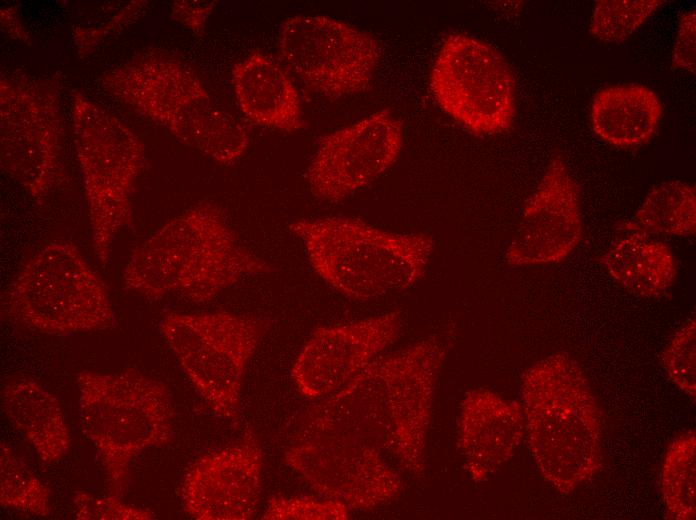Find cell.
<instances>
[{"instance_id": "obj_1", "label": "cell", "mask_w": 696, "mask_h": 520, "mask_svg": "<svg viewBox=\"0 0 696 520\" xmlns=\"http://www.w3.org/2000/svg\"><path fill=\"white\" fill-rule=\"evenodd\" d=\"M449 340L429 335L376 357L333 394L317 400L299 429L343 432L387 454L416 479L426 471L427 435Z\"/></svg>"}, {"instance_id": "obj_2", "label": "cell", "mask_w": 696, "mask_h": 520, "mask_svg": "<svg viewBox=\"0 0 696 520\" xmlns=\"http://www.w3.org/2000/svg\"><path fill=\"white\" fill-rule=\"evenodd\" d=\"M272 271L269 263L242 244L220 206L201 201L170 219L132 252L123 283L152 300L177 295L206 303L245 276Z\"/></svg>"}, {"instance_id": "obj_3", "label": "cell", "mask_w": 696, "mask_h": 520, "mask_svg": "<svg viewBox=\"0 0 696 520\" xmlns=\"http://www.w3.org/2000/svg\"><path fill=\"white\" fill-rule=\"evenodd\" d=\"M521 398L540 474L561 494L573 492L602 463L601 416L584 371L568 353H553L524 372Z\"/></svg>"}, {"instance_id": "obj_4", "label": "cell", "mask_w": 696, "mask_h": 520, "mask_svg": "<svg viewBox=\"0 0 696 520\" xmlns=\"http://www.w3.org/2000/svg\"><path fill=\"white\" fill-rule=\"evenodd\" d=\"M100 81L111 96L221 165L235 164L248 149L246 128L216 106L197 74L172 55L137 54Z\"/></svg>"}, {"instance_id": "obj_5", "label": "cell", "mask_w": 696, "mask_h": 520, "mask_svg": "<svg viewBox=\"0 0 696 520\" xmlns=\"http://www.w3.org/2000/svg\"><path fill=\"white\" fill-rule=\"evenodd\" d=\"M313 271L347 298L365 301L410 288L427 270L435 241L425 232L385 231L346 216L289 224Z\"/></svg>"}, {"instance_id": "obj_6", "label": "cell", "mask_w": 696, "mask_h": 520, "mask_svg": "<svg viewBox=\"0 0 696 520\" xmlns=\"http://www.w3.org/2000/svg\"><path fill=\"white\" fill-rule=\"evenodd\" d=\"M76 383L81 430L96 450L108 495L120 498L132 461L146 449L173 441L171 392L162 381L134 368L116 373L83 370Z\"/></svg>"}, {"instance_id": "obj_7", "label": "cell", "mask_w": 696, "mask_h": 520, "mask_svg": "<svg viewBox=\"0 0 696 520\" xmlns=\"http://www.w3.org/2000/svg\"><path fill=\"white\" fill-rule=\"evenodd\" d=\"M14 321L44 334L106 330L116 316L107 287L76 245L55 240L31 256L4 293Z\"/></svg>"}, {"instance_id": "obj_8", "label": "cell", "mask_w": 696, "mask_h": 520, "mask_svg": "<svg viewBox=\"0 0 696 520\" xmlns=\"http://www.w3.org/2000/svg\"><path fill=\"white\" fill-rule=\"evenodd\" d=\"M72 119L92 247L105 267L116 236L134 228L131 198L144 166L145 146L122 121L79 90L72 92Z\"/></svg>"}, {"instance_id": "obj_9", "label": "cell", "mask_w": 696, "mask_h": 520, "mask_svg": "<svg viewBox=\"0 0 696 520\" xmlns=\"http://www.w3.org/2000/svg\"><path fill=\"white\" fill-rule=\"evenodd\" d=\"M267 319L225 311L169 312L159 329L197 394L219 417L237 421L247 365Z\"/></svg>"}, {"instance_id": "obj_10", "label": "cell", "mask_w": 696, "mask_h": 520, "mask_svg": "<svg viewBox=\"0 0 696 520\" xmlns=\"http://www.w3.org/2000/svg\"><path fill=\"white\" fill-rule=\"evenodd\" d=\"M62 76L0 78L1 167L42 205L62 181Z\"/></svg>"}, {"instance_id": "obj_11", "label": "cell", "mask_w": 696, "mask_h": 520, "mask_svg": "<svg viewBox=\"0 0 696 520\" xmlns=\"http://www.w3.org/2000/svg\"><path fill=\"white\" fill-rule=\"evenodd\" d=\"M429 86L441 110L474 135L500 134L513 124V72L498 50L474 36L455 32L444 39Z\"/></svg>"}, {"instance_id": "obj_12", "label": "cell", "mask_w": 696, "mask_h": 520, "mask_svg": "<svg viewBox=\"0 0 696 520\" xmlns=\"http://www.w3.org/2000/svg\"><path fill=\"white\" fill-rule=\"evenodd\" d=\"M284 64L313 92L330 99L366 91L381 59L367 31L323 15H295L281 25Z\"/></svg>"}, {"instance_id": "obj_13", "label": "cell", "mask_w": 696, "mask_h": 520, "mask_svg": "<svg viewBox=\"0 0 696 520\" xmlns=\"http://www.w3.org/2000/svg\"><path fill=\"white\" fill-rule=\"evenodd\" d=\"M283 460L319 495L350 510H374L404 491L383 453L340 431L298 429Z\"/></svg>"}, {"instance_id": "obj_14", "label": "cell", "mask_w": 696, "mask_h": 520, "mask_svg": "<svg viewBox=\"0 0 696 520\" xmlns=\"http://www.w3.org/2000/svg\"><path fill=\"white\" fill-rule=\"evenodd\" d=\"M403 147L402 122L376 111L320 138L306 180L318 200L338 203L389 170Z\"/></svg>"}, {"instance_id": "obj_15", "label": "cell", "mask_w": 696, "mask_h": 520, "mask_svg": "<svg viewBox=\"0 0 696 520\" xmlns=\"http://www.w3.org/2000/svg\"><path fill=\"white\" fill-rule=\"evenodd\" d=\"M401 329L399 311L316 328L291 369L297 390L313 401L333 394L392 345Z\"/></svg>"}, {"instance_id": "obj_16", "label": "cell", "mask_w": 696, "mask_h": 520, "mask_svg": "<svg viewBox=\"0 0 696 520\" xmlns=\"http://www.w3.org/2000/svg\"><path fill=\"white\" fill-rule=\"evenodd\" d=\"M263 452L247 428L239 441L199 456L184 473L181 501L197 520H248L256 513Z\"/></svg>"}, {"instance_id": "obj_17", "label": "cell", "mask_w": 696, "mask_h": 520, "mask_svg": "<svg viewBox=\"0 0 696 520\" xmlns=\"http://www.w3.org/2000/svg\"><path fill=\"white\" fill-rule=\"evenodd\" d=\"M582 234L578 186L556 151L524 205L505 260L520 267L559 263L575 250Z\"/></svg>"}, {"instance_id": "obj_18", "label": "cell", "mask_w": 696, "mask_h": 520, "mask_svg": "<svg viewBox=\"0 0 696 520\" xmlns=\"http://www.w3.org/2000/svg\"><path fill=\"white\" fill-rule=\"evenodd\" d=\"M524 431L519 402L487 388L467 392L460 407L458 445L469 478L487 481L514 455Z\"/></svg>"}, {"instance_id": "obj_19", "label": "cell", "mask_w": 696, "mask_h": 520, "mask_svg": "<svg viewBox=\"0 0 696 520\" xmlns=\"http://www.w3.org/2000/svg\"><path fill=\"white\" fill-rule=\"evenodd\" d=\"M231 83L239 110L250 122L287 133L305 126L298 90L271 55L250 52L233 65Z\"/></svg>"}, {"instance_id": "obj_20", "label": "cell", "mask_w": 696, "mask_h": 520, "mask_svg": "<svg viewBox=\"0 0 696 520\" xmlns=\"http://www.w3.org/2000/svg\"><path fill=\"white\" fill-rule=\"evenodd\" d=\"M1 405L43 464L56 463L67 455L71 436L60 402L39 382L21 378L6 384Z\"/></svg>"}, {"instance_id": "obj_21", "label": "cell", "mask_w": 696, "mask_h": 520, "mask_svg": "<svg viewBox=\"0 0 696 520\" xmlns=\"http://www.w3.org/2000/svg\"><path fill=\"white\" fill-rule=\"evenodd\" d=\"M662 104L650 88L640 84L614 85L601 89L592 99L593 132L618 148L646 144L655 134Z\"/></svg>"}, {"instance_id": "obj_22", "label": "cell", "mask_w": 696, "mask_h": 520, "mask_svg": "<svg viewBox=\"0 0 696 520\" xmlns=\"http://www.w3.org/2000/svg\"><path fill=\"white\" fill-rule=\"evenodd\" d=\"M624 228L630 233L617 239L598 262L630 293L647 298L662 295L677 276L671 249L633 222L624 223Z\"/></svg>"}, {"instance_id": "obj_23", "label": "cell", "mask_w": 696, "mask_h": 520, "mask_svg": "<svg viewBox=\"0 0 696 520\" xmlns=\"http://www.w3.org/2000/svg\"><path fill=\"white\" fill-rule=\"evenodd\" d=\"M646 233L691 236L696 231L695 188L681 181L654 186L634 216Z\"/></svg>"}, {"instance_id": "obj_24", "label": "cell", "mask_w": 696, "mask_h": 520, "mask_svg": "<svg viewBox=\"0 0 696 520\" xmlns=\"http://www.w3.org/2000/svg\"><path fill=\"white\" fill-rule=\"evenodd\" d=\"M696 437L689 430L667 447L660 472V489L666 517L695 519Z\"/></svg>"}, {"instance_id": "obj_25", "label": "cell", "mask_w": 696, "mask_h": 520, "mask_svg": "<svg viewBox=\"0 0 696 520\" xmlns=\"http://www.w3.org/2000/svg\"><path fill=\"white\" fill-rule=\"evenodd\" d=\"M51 491L5 442L0 444V505L33 516L47 517Z\"/></svg>"}, {"instance_id": "obj_26", "label": "cell", "mask_w": 696, "mask_h": 520, "mask_svg": "<svg viewBox=\"0 0 696 520\" xmlns=\"http://www.w3.org/2000/svg\"><path fill=\"white\" fill-rule=\"evenodd\" d=\"M663 4L661 0H598L589 32L603 42H623Z\"/></svg>"}, {"instance_id": "obj_27", "label": "cell", "mask_w": 696, "mask_h": 520, "mask_svg": "<svg viewBox=\"0 0 696 520\" xmlns=\"http://www.w3.org/2000/svg\"><path fill=\"white\" fill-rule=\"evenodd\" d=\"M688 319L663 349L661 365L669 379L690 399L696 397V325Z\"/></svg>"}, {"instance_id": "obj_28", "label": "cell", "mask_w": 696, "mask_h": 520, "mask_svg": "<svg viewBox=\"0 0 696 520\" xmlns=\"http://www.w3.org/2000/svg\"><path fill=\"white\" fill-rule=\"evenodd\" d=\"M350 509L341 501L310 496H272L262 515L264 520H346Z\"/></svg>"}, {"instance_id": "obj_29", "label": "cell", "mask_w": 696, "mask_h": 520, "mask_svg": "<svg viewBox=\"0 0 696 520\" xmlns=\"http://www.w3.org/2000/svg\"><path fill=\"white\" fill-rule=\"evenodd\" d=\"M77 520H150L155 514L148 508L124 503L119 497H96L84 491L73 496Z\"/></svg>"}, {"instance_id": "obj_30", "label": "cell", "mask_w": 696, "mask_h": 520, "mask_svg": "<svg viewBox=\"0 0 696 520\" xmlns=\"http://www.w3.org/2000/svg\"><path fill=\"white\" fill-rule=\"evenodd\" d=\"M147 1H133L125 6L118 14H116L109 22L98 28H81L73 29V38L78 49L80 58L88 56L93 49L98 45V42L103 40L107 34L122 29L137 19L142 13Z\"/></svg>"}, {"instance_id": "obj_31", "label": "cell", "mask_w": 696, "mask_h": 520, "mask_svg": "<svg viewBox=\"0 0 696 520\" xmlns=\"http://www.w3.org/2000/svg\"><path fill=\"white\" fill-rule=\"evenodd\" d=\"M671 65L673 69L685 70L695 75L696 13L694 9L685 12L680 17Z\"/></svg>"}, {"instance_id": "obj_32", "label": "cell", "mask_w": 696, "mask_h": 520, "mask_svg": "<svg viewBox=\"0 0 696 520\" xmlns=\"http://www.w3.org/2000/svg\"><path fill=\"white\" fill-rule=\"evenodd\" d=\"M216 3V1H174L170 5L171 16L194 34L200 35Z\"/></svg>"}, {"instance_id": "obj_33", "label": "cell", "mask_w": 696, "mask_h": 520, "mask_svg": "<svg viewBox=\"0 0 696 520\" xmlns=\"http://www.w3.org/2000/svg\"><path fill=\"white\" fill-rule=\"evenodd\" d=\"M0 15L3 29H5L12 38H17L26 43H30V35L19 20L16 7L11 6L4 9L2 8Z\"/></svg>"}]
</instances>
